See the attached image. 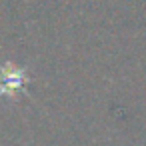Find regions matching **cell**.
I'll return each instance as SVG.
<instances>
[{"label": "cell", "instance_id": "obj_1", "mask_svg": "<svg viewBox=\"0 0 146 146\" xmlns=\"http://www.w3.org/2000/svg\"><path fill=\"white\" fill-rule=\"evenodd\" d=\"M0 96H8L16 90H20L26 82V76H24V70L16 68L14 64H6L2 68V74H0Z\"/></svg>", "mask_w": 146, "mask_h": 146}]
</instances>
